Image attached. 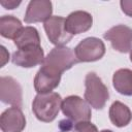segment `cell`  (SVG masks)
<instances>
[{
    "instance_id": "cell-7",
    "label": "cell",
    "mask_w": 132,
    "mask_h": 132,
    "mask_svg": "<svg viewBox=\"0 0 132 132\" xmlns=\"http://www.w3.org/2000/svg\"><path fill=\"white\" fill-rule=\"evenodd\" d=\"M43 27L47 38L56 46H62L68 43L72 38V35L66 30L65 19L62 16H51L44 22Z\"/></svg>"
},
{
    "instance_id": "cell-14",
    "label": "cell",
    "mask_w": 132,
    "mask_h": 132,
    "mask_svg": "<svg viewBox=\"0 0 132 132\" xmlns=\"http://www.w3.org/2000/svg\"><path fill=\"white\" fill-rule=\"evenodd\" d=\"M108 114L111 123L119 128L129 125L132 120V112L130 108L120 101H114L110 105Z\"/></svg>"
},
{
    "instance_id": "cell-21",
    "label": "cell",
    "mask_w": 132,
    "mask_h": 132,
    "mask_svg": "<svg viewBox=\"0 0 132 132\" xmlns=\"http://www.w3.org/2000/svg\"><path fill=\"white\" fill-rule=\"evenodd\" d=\"M1 53H2V61H1V67H3L4 66V64L8 61V59H9V54L7 53V51H6V48L3 46V45H1Z\"/></svg>"
},
{
    "instance_id": "cell-5",
    "label": "cell",
    "mask_w": 132,
    "mask_h": 132,
    "mask_svg": "<svg viewBox=\"0 0 132 132\" xmlns=\"http://www.w3.org/2000/svg\"><path fill=\"white\" fill-rule=\"evenodd\" d=\"M74 54L78 62H95L104 56L105 44L97 37H87L75 46Z\"/></svg>"
},
{
    "instance_id": "cell-15",
    "label": "cell",
    "mask_w": 132,
    "mask_h": 132,
    "mask_svg": "<svg viewBox=\"0 0 132 132\" xmlns=\"http://www.w3.org/2000/svg\"><path fill=\"white\" fill-rule=\"evenodd\" d=\"M112 86L116 91L125 96H132V70L122 68L112 76Z\"/></svg>"
},
{
    "instance_id": "cell-6",
    "label": "cell",
    "mask_w": 132,
    "mask_h": 132,
    "mask_svg": "<svg viewBox=\"0 0 132 132\" xmlns=\"http://www.w3.org/2000/svg\"><path fill=\"white\" fill-rule=\"evenodd\" d=\"M104 39L111 43L113 50L120 53H130L132 50V29L125 25L111 27L103 34Z\"/></svg>"
},
{
    "instance_id": "cell-18",
    "label": "cell",
    "mask_w": 132,
    "mask_h": 132,
    "mask_svg": "<svg viewBox=\"0 0 132 132\" xmlns=\"http://www.w3.org/2000/svg\"><path fill=\"white\" fill-rule=\"evenodd\" d=\"M72 132H98L97 127L89 122H80L74 125Z\"/></svg>"
},
{
    "instance_id": "cell-10",
    "label": "cell",
    "mask_w": 132,
    "mask_h": 132,
    "mask_svg": "<svg viewBox=\"0 0 132 132\" xmlns=\"http://www.w3.org/2000/svg\"><path fill=\"white\" fill-rule=\"evenodd\" d=\"M2 132H22L26 127V118L20 107L12 106L5 109L0 117Z\"/></svg>"
},
{
    "instance_id": "cell-8",
    "label": "cell",
    "mask_w": 132,
    "mask_h": 132,
    "mask_svg": "<svg viewBox=\"0 0 132 132\" xmlns=\"http://www.w3.org/2000/svg\"><path fill=\"white\" fill-rule=\"evenodd\" d=\"M44 58V52L40 45H31L14 52L12 54L11 61L16 66L32 68L42 64Z\"/></svg>"
},
{
    "instance_id": "cell-19",
    "label": "cell",
    "mask_w": 132,
    "mask_h": 132,
    "mask_svg": "<svg viewBox=\"0 0 132 132\" xmlns=\"http://www.w3.org/2000/svg\"><path fill=\"white\" fill-rule=\"evenodd\" d=\"M120 5L122 8V11L128 16L132 18V0H121Z\"/></svg>"
},
{
    "instance_id": "cell-1",
    "label": "cell",
    "mask_w": 132,
    "mask_h": 132,
    "mask_svg": "<svg viewBox=\"0 0 132 132\" xmlns=\"http://www.w3.org/2000/svg\"><path fill=\"white\" fill-rule=\"evenodd\" d=\"M62 106V98L56 92L37 94L32 102V111L35 117L44 123L53 122Z\"/></svg>"
},
{
    "instance_id": "cell-23",
    "label": "cell",
    "mask_w": 132,
    "mask_h": 132,
    "mask_svg": "<svg viewBox=\"0 0 132 132\" xmlns=\"http://www.w3.org/2000/svg\"><path fill=\"white\" fill-rule=\"evenodd\" d=\"M130 61L132 62V50L130 51Z\"/></svg>"
},
{
    "instance_id": "cell-2",
    "label": "cell",
    "mask_w": 132,
    "mask_h": 132,
    "mask_svg": "<svg viewBox=\"0 0 132 132\" xmlns=\"http://www.w3.org/2000/svg\"><path fill=\"white\" fill-rule=\"evenodd\" d=\"M78 60L70 47L67 46H55L44 58L41 67L56 74H61L72 68Z\"/></svg>"
},
{
    "instance_id": "cell-3",
    "label": "cell",
    "mask_w": 132,
    "mask_h": 132,
    "mask_svg": "<svg viewBox=\"0 0 132 132\" xmlns=\"http://www.w3.org/2000/svg\"><path fill=\"white\" fill-rule=\"evenodd\" d=\"M85 100L95 109H102L109 99V92L102 79L95 73L89 72L85 78Z\"/></svg>"
},
{
    "instance_id": "cell-20",
    "label": "cell",
    "mask_w": 132,
    "mask_h": 132,
    "mask_svg": "<svg viewBox=\"0 0 132 132\" xmlns=\"http://www.w3.org/2000/svg\"><path fill=\"white\" fill-rule=\"evenodd\" d=\"M20 4H21V1H13V0H10V1H1V5L4 6L6 9H13L16 6H19Z\"/></svg>"
},
{
    "instance_id": "cell-11",
    "label": "cell",
    "mask_w": 132,
    "mask_h": 132,
    "mask_svg": "<svg viewBox=\"0 0 132 132\" xmlns=\"http://www.w3.org/2000/svg\"><path fill=\"white\" fill-rule=\"evenodd\" d=\"M53 4L48 0H32L29 2L26 13L25 23L33 24L39 22H45L52 16Z\"/></svg>"
},
{
    "instance_id": "cell-13",
    "label": "cell",
    "mask_w": 132,
    "mask_h": 132,
    "mask_svg": "<svg viewBox=\"0 0 132 132\" xmlns=\"http://www.w3.org/2000/svg\"><path fill=\"white\" fill-rule=\"evenodd\" d=\"M61 74L53 73L40 67L34 77V89L38 94L50 93L59 86Z\"/></svg>"
},
{
    "instance_id": "cell-16",
    "label": "cell",
    "mask_w": 132,
    "mask_h": 132,
    "mask_svg": "<svg viewBox=\"0 0 132 132\" xmlns=\"http://www.w3.org/2000/svg\"><path fill=\"white\" fill-rule=\"evenodd\" d=\"M22 22L13 15H3L0 18V34L7 39H13L23 29Z\"/></svg>"
},
{
    "instance_id": "cell-17",
    "label": "cell",
    "mask_w": 132,
    "mask_h": 132,
    "mask_svg": "<svg viewBox=\"0 0 132 132\" xmlns=\"http://www.w3.org/2000/svg\"><path fill=\"white\" fill-rule=\"evenodd\" d=\"M13 42L16 45L18 50L31 45H40V36L36 28L27 26L20 31Z\"/></svg>"
},
{
    "instance_id": "cell-9",
    "label": "cell",
    "mask_w": 132,
    "mask_h": 132,
    "mask_svg": "<svg viewBox=\"0 0 132 132\" xmlns=\"http://www.w3.org/2000/svg\"><path fill=\"white\" fill-rule=\"evenodd\" d=\"M0 99L5 104L21 107L23 90L19 81L11 76H2L0 78Z\"/></svg>"
},
{
    "instance_id": "cell-22",
    "label": "cell",
    "mask_w": 132,
    "mask_h": 132,
    "mask_svg": "<svg viewBox=\"0 0 132 132\" xmlns=\"http://www.w3.org/2000/svg\"><path fill=\"white\" fill-rule=\"evenodd\" d=\"M100 132H112V131H111V130H106V129H105V130H102V131H100Z\"/></svg>"
},
{
    "instance_id": "cell-4",
    "label": "cell",
    "mask_w": 132,
    "mask_h": 132,
    "mask_svg": "<svg viewBox=\"0 0 132 132\" xmlns=\"http://www.w3.org/2000/svg\"><path fill=\"white\" fill-rule=\"evenodd\" d=\"M63 114L74 124L80 122H89L92 118L91 107L86 100L76 95L66 97L62 101L61 106Z\"/></svg>"
},
{
    "instance_id": "cell-12",
    "label": "cell",
    "mask_w": 132,
    "mask_h": 132,
    "mask_svg": "<svg viewBox=\"0 0 132 132\" xmlns=\"http://www.w3.org/2000/svg\"><path fill=\"white\" fill-rule=\"evenodd\" d=\"M93 25V16L88 11L76 10L71 12L65 19L66 30L73 36L84 33L91 29Z\"/></svg>"
}]
</instances>
